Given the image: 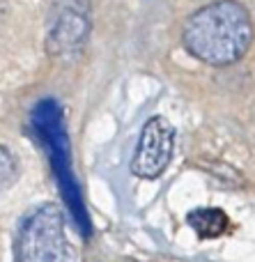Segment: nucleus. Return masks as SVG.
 Instances as JSON below:
<instances>
[{
	"instance_id": "obj_1",
	"label": "nucleus",
	"mask_w": 255,
	"mask_h": 262,
	"mask_svg": "<svg viewBox=\"0 0 255 262\" xmlns=\"http://www.w3.org/2000/svg\"><path fill=\"white\" fill-rule=\"evenodd\" d=\"M182 41L191 55L207 64H233L253 44V23L246 7L235 0H219L187 18Z\"/></svg>"
},
{
	"instance_id": "obj_2",
	"label": "nucleus",
	"mask_w": 255,
	"mask_h": 262,
	"mask_svg": "<svg viewBox=\"0 0 255 262\" xmlns=\"http://www.w3.org/2000/svg\"><path fill=\"white\" fill-rule=\"evenodd\" d=\"M32 129H35L37 140L49 152L51 166H53V172L58 177V184L62 189L67 205L72 207L74 219L78 221V228L83 232H87L90 223H87L85 207L81 203V193H78V186L72 175V154H69L67 129H64L60 106L53 99H44L35 106V111H32Z\"/></svg>"
},
{
	"instance_id": "obj_3",
	"label": "nucleus",
	"mask_w": 255,
	"mask_h": 262,
	"mask_svg": "<svg viewBox=\"0 0 255 262\" xmlns=\"http://www.w3.org/2000/svg\"><path fill=\"white\" fill-rule=\"evenodd\" d=\"M16 262H76V251L67 239L62 209L41 205L21 223L14 246Z\"/></svg>"
},
{
	"instance_id": "obj_4",
	"label": "nucleus",
	"mask_w": 255,
	"mask_h": 262,
	"mask_svg": "<svg viewBox=\"0 0 255 262\" xmlns=\"http://www.w3.org/2000/svg\"><path fill=\"white\" fill-rule=\"evenodd\" d=\"M90 37V5L87 0H58L51 12L46 35L49 55L60 62H72L85 49Z\"/></svg>"
},
{
	"instance_id": "obj_5",
	"label": "nucleus",
	"mask_w": 255,
	"mask_h": 262,
	"mask_svg": "<svg viewBox=\"0 0 255 262\" xmlns=\"http://www.w3.org/2000/svg\"><path fill=\"white\" fill-rule=\"evenodd\" d=\"M175 147V129L161 115H154L145 122L141 131L136 152L131 159V170L133 175L145 177V180H156L161 172L168 168L170 159H173Z\"/></svg>"
},
{
	"instance_id": "obj_6",
	"label": "nucleus",
	"mask_w": 255,
	"mask_h": 262,
	"mask_svg": "<svg viewBox=\"0 0 255 262\" xmlns=\"http://www.w3.org/2000/svg\"><path fill=\"white\" fill-rule=\"evenodd\" d=\"M187 221H189V226L196 230V235H200L202 239L221 237L230 226L228 214L219 207H198V209H193V212H189Z\"/></svg>"
},
{
	"instance_id": "obj_7",
	"label": "nucleus",
	"mask_w": 255,
	"mask_h": 262,
	"mask_svg": "<svg viewBox=\"0 0 255 262\" xmlns=\"http://www.w3.org/2000/svg\"><path fill=\"white\" fill-rule=\"evenodd\" d=\"M16 177H18L16 159H14V154L9 152L7 147L0 145V193L7 191L9 186L16 182Z\"/></svg>"
}]
</instances>
